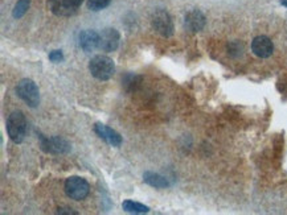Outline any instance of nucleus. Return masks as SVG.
<instances>
[{
    "label": "nucleus",
    "mask_w": 287,
    "mask_h": 215,
    "mask_svg": "<svg viewBox=\"0 0 287 215\" xmlns=\"http://www.w3.org/2000/svg\"><path fill=\"white\" fill-rule=\"evenodd\" d=\"M49 60L52 62H61L64 60L61 51H53L49 53Z\"/></svg>",
    "instance_id": "nucleus-19"
},
{
    "label": "nucleus",
    "mask_w": 287,
    "mask_h": 215,
    "mask_svg": "<svg viewBox=\"0 0 287 215\" xmlns=\"http://www.w3.org/2000/svg\"><path fill=\"white\" fill-rule=\"evenodd\" d=\"M151 23H152V28L163 37H171L173 35L172 19L164 10L155 11L151 18Z\"/></svg>",
    "instance_id": "nucleus-5"
},
{
    "label": "nucleus",
    "mask_w": 287,
    "mask_h": 215,
    "mask_svg": "<svg viewBox=\"0 0 287 215\" xmlns=\"http://www.w3.org/2000/svg\"><path fill=\"white\" fill-rule=\"evenodd\" d=\"M185 27L190 32H200L205 27V16L199 10L189 11L185 15Z\"/></svg>",
    "instance_id": "nucleus-12"
},
{
    "label": "nucleus",
    "mask_w": 287,
    "mask_h": 215,
    "mask_svg": "<svg viewBox=\"0 0 287 215\" xmlns=\"http://www.w3.org/2000/svg\"><path fill=\"white\" fill-rule=\"evenodd\" d=\"M143 181L148 183L150 186L156 187V189H165V187L169 186L168 179L154 172H144Z\"/></svg>",
    "instance_id": "nucleus-13"
},
{
    "label": "nucleus",
    "mask_w": 287,
    "mask_h": 215,
    "mask_svg": "<svg viewBox=\"0 0 287 215\" xmlns=\"http://www.w3.org/2000/svg\"><path fill=\"white\" fill-rule=\"evenodd\" d=\"M110 2L112 0H87V8L91 11H101L108 7Z\"/></svg>",
    "instance_id": "nucleus-17"
},
{
    "label": "nucleus",
    "mask_w": 287,
    "mask_h": 215,
    "mask_svg": "<svg viewBox=\"0 0 287 215\" xmlns=\"http://www.w3.org/2000/svg\"><path fill=\"white\" fill-rule=\"evenodd\" d=\"M78 41L81 49L83 52H86V53L95 51L97 48H100V35L95 31H90V29L82 31L79 33Z\"/></svg>",
    "instance_id": "nucleus-11"
},
{
    "label": "nucleus",
    "mask_w": 287,
    "mask_h": 215,
    "mask_svg": "<svg viewBox=\"0 0 287 215\" xmlns=\"http://www.w3.org/2000/svg\"><path fill=\"white\" fill-rule=\"evenodd\" d=\"M89 70L94 78L100 81H108L114 76L115 65L114 61L108 56H95L90 61Z\"/></svg>",
    "instance_id": "nucleus-1"
},
{
    "label": "nucleus",
    "mask_w": 287,
    "mask_h": 215,
    "mask_svg": "<svg viewBox=\"0 0 287 215\" xmlns=\"http://www.w3.org/2000/svg\"><path fill=\"white\" fill-rule=\"evenodd\" d=\"M119 32L114 28H106L100 35V48L104 52H114L119 47Z\"/></svg>",
    "instance_id": "nucleus-8"
},
{
    "label": "nucleus",
    "mask_w": 287,
    "mask_h": 215,
    "mask_svg": "<svg viewBox=\"0 0 287 215\" xmlns=\"http://www.w3.org/2000/svg\"><path fill=\"white\" fill-rule=\"evenodd\" d=\"M16 93L18 97L22 99L23 102L28 104L29 107H37L40 103V91L39 87L32 79H22L18 83L16 87Z\"/></svg>",
    "instance_id": "nucleus-3"
},
{
    "label": "nucleus",
    "mask_w": 287,
    "mask_h": 215,
    "mask_svg": "<svg viewBox=\"0 0 287 215\" xmlns=\"http://www.w3.org/2000/svg\"><path fill=\"white\" fill-rule=\"evenodd\" d=\"M7 132L14 143L20 144L24 141L27 135V119L22 111H14L8 116Z\"/></svg>",
    "instance_id": "nucleus-2"
},
{
    "label": "nucleus",
    "mask_w": 287,
    "mask_h": 215,
    "mask_svg": "<svg viewBox=\"0 0 287 215\" xmlns=\"http://www.w3.org/2000/svg\"><path fill=\"white\" fill-rule=\"evenodd\" d=\"M280 4L284 6V7H287V0H280Z\"/></svg>",
    "instance_id": "nucleus-20"
},
{
    "label": "nucleus",
    "mask_w": 287,
    "mask_h": 215,
    "mask_svg": "<svg viewBox=\"0 0 287 215\" xmlns=\"http://www.w3.org/2000/svg\"><path fill=\"white\" fill-rule=\"evenodd\" d=\"M251 51L259 58L270 57L274 52L273 41L266 36L255 37L253 40V43H251Z\"/></svg>",
    "instance_id": "nucleus-9"
},
{
    "label": "nucleus",
    "mask_w": 287,
    "mask_h": 215,
    "mask_svg": "<svg viewBox=\"0 0 287 215\" xmlns=\"http://www.w3.org/2000/svg\"><path fill=\"white\" fill-rule=\"evenodd\" d=\"M140 82V77L135 76V74H127L123 78V86H125L126 90H134L137 85H139Z\"/></svg>",
    "instance_id": "nucleus-16"
},
{
    "label": "nucleus",
    "mask_w": 287,
    "mask_h": 215,
    "mask_svg": "<svg viewBox=\"0 0 287 215\" xmlns=\"http://www.w3.org/2000/svg\"><path fill=\"white\" fill-rule=\"evenodd\" d=\"M94 132L97 133L101 139L105 140L106 143L113 145V147H121V144H122L121 135L118 132H115L114 129L110 128V127L102 124V123H97L94 126Z\"/></svg>",
    "instance_id": "nucleus-10"
},
{
    "label": "nucleus",
    "mask_w": 287,
    "mask_h": 215,
    "mask_svg": "<svg viewBox=\"0 0 287 215\" xmlns=\"http://www.w3.org/2000/svg\"><path fill=\"white\" fill-rule=\"evenodd\" d=\"M29 4H31V0H19L16 6L14 8V12H12V16L15 19H20L25 15V12L28 11Z\"/></svg>",
    "instance_id": "nucleus-15"
},
{
    "label": "nucleus",
    "mask_w": 287,
    "mask_h": 215,
    "mask_svg": "<svg viewBox=\"0 0 287 215\" xmlns=\"http://www.w3.org/2000/svg\"><path fill=\"white\" fill-rule=\"evenodd\" d=\"M83 0H49V10L57 16H72L77 12Z\"/></svg>",
    "instance_id": "nucleus-6"
},
{
    "label": "nucleus",
    "mask_w": 287,
    "mask_h": 215,
    "mask_svg": "<svg viewBox=\"0 0 287 215\" xmlns=\"http://www.w3.org/2000/svg\"><path fill=\"white\" fill-rule=\"evenodd\" d=\"M41 140V147L45 152L50 153H68L70 151V144L62 137H43L40 136Z\"/></svg>",
    "instance_id": "nucleus-7"
},
{
    "label": "nucleus",
    "mask_w": 287,
    "mask_h": 215,
    "mask_svg": "<svg viewBox=\"0 0 287 215\" xmlns=\"http://www.w3.org/2000/svg\"><path fill=\"white\" fill-rule=\"evenodd\" d=\"M122 207L125 211L134 212V214H144V212L150 211V208H148L147 206L134 201H125L122 203Z\"/></svg>",
    "instance_id": "nucleus-14"
},
{
    "label": "nucleus",
    "mask_w": 287,
    "mask_h": 215,
    "mask_svg": "<svg viewBox=\"0 0 287 215\" xmlns=\"http://www.w3.org/2000/svg\"><path fill=\"white\" fill-rule=\"evenodd\" d=\"M228 52L232 57H240L244 53V45L240 41H233L228 45Z\"/></svg>",
    "instance_id": "nucleus-18"
},
{
    "label": "nucleus",
    "mask_w": 287,
    "mask_h": 215,
    "mask_svg": "<svg viewBox=\"0 0 287 215\" xmlns=\"http://www.w3.org/2000/svg\"><path fill=\"white\" fill-rule=\"evenodd\" d=\"M90 186L82 177L72 176L65 181V193L74 201H82L89 195Z\"/></svg>",
    "instance_id": "nucleus-4"
}]
</instances>
